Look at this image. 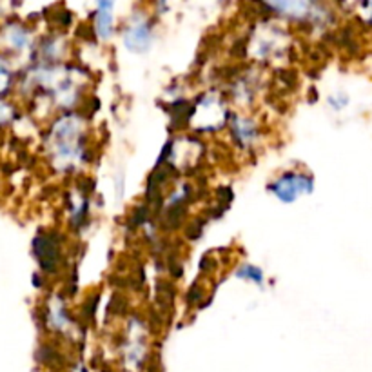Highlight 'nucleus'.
<instances>
[{"instance_id": "1", "label": "nucleus", "mask_w": 372, "mask_h": 372, "mask_svg": "<svg viewBox=\"0 0 372 372\" xmlns=\"http://www.w3.org/2000/svg\"><path fill=\"white\" fill-rule=\"evenodd\" d=\"M312 187H314V182H312L311 176L304 175V172H285L271 185V191L281 202L292 204L300 197H305V195L312 192Z\"/></svg>"}, {"instance_id": "2", "label": "nucleus", "mask_w": 372, "mask_h": 372, "mask_svg": "<svg viewBox=\"0 0 372 372\" xmlns=\"http://www.w3.org/2000/svg\"><path fill=\"white\" fill-rule=\"evenodd\" d=\"M151 28H149L148 21L145 19H133L131 24L128 26L124 35V41L128 49L136 53L148 51L149 46H151Z\"/></svg>"}, {"instance_id": "3", "label": "nucleus", "mask_w": 372, "mask_h": 372, "mask_svg": "<svg viewBox=\"0 0 372 372\" xmlns=\"http://www.w3.org/2000/svg\"><path fill=\"white\" fill-rule=\"evenodd\" d=\"M231 128H232V133H234V136H237V140L244 145L251 144L258 135L254 122L245 118V116H234L231 122Z\"/></svg>"}, {"instance_id": "4", "label": "nucleus", "mask_w": 372, "mask_h": 372, "mask_svg": "<svg viewBox=\"0 0 372 372\" xmlns=\"http://www.w3.org/2000/svg\"><path fill=\"white\" fill-rule=\"evenodd\" d=\"M113 4L111 2H100L98 4V11L95 16V29L96 35L100 38H109L113 31Z\"/></svg>"}, {"instance_id": "5", "label": "nucleus", "mask_w": 372, "mask_h": 372, "mask_svg": "<svg viewBox=\"0 0 372 372\" xmlns=\"http://www.w3.org/2000/svg\"><path fill=\"white\" fill-rule=\"evenodd\" d=\"M36 254H38V258H41V264L44 265L46 269H51L53 260H55V252H56V247L53 245V242L49 240V238H38L36 240Z\"/></svg>"}, {"instance_id": "6", "label": "nucleus", "mask_w": 372, "mask_h": 372, "mask_svg": "<svg viewBox=\"0 0 372 372\" xmlns=\"http://www.w3.org/2000/svg\"><path fill=\"white\" fill-rule=\"evenodd\" d=\"M238 278H245V280L254 281V284H262L264 281V272L258 267H254V265H244L240 272H238Z\"/></svg>"}, {"instance_id": "7", "label": "nucleus", "mask_w": 372, "mask_h": 372, "mask_svg": "<svg viewBox=\"0 0 372 372\" xmlns=\"http://www.w3.org/2000/svg\"><path fill=\"white\" fill-rule=\"evenodd\" d=\"M9 78H11V75H9L8 68L0 62V93H4L8 89Z\"/></svg>"}, {"instance_id": "8", "label": "nucleus", "mask_w": 372, "mask_h": 372, "mask_svg": "<svg viewBox=\"0 0 372 372\" xmlns=\"http://www.w3.org/2000/svg\"><path fill=\"white\" fill-rule=\"evenodd\" d=\"M365 8H367V9H371V11L367 13V19H368V21L372 22V4H367V6H365Z\"/></svg>"}]
</instances>
